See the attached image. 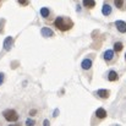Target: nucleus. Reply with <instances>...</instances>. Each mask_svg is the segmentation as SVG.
Returning <instances> with one entry per match:
<instances>
[{"instance_id": "obj_14", "label": "nucleus", "mask_w": 126, "mask_h": 126, "mask_svg": "<svg viewBox=\"0 0 126 126\" xmlns=\"http://www.w3.org/2000/svg\"><path fill=\"white\" fill-rule=\"evenodd\" d=\"M114 50L115 51H121L123 50V43H120V42L115 43L114 44Z\"/></svg>"}, {"instance_id": "obj_11", "label": "nucleus", "mask_w": 126, "mask_h": 126, "mask_svg": "<svg viewBox=\"0 0 126 126\" xmlns=\"http://www.w3.org/2000/svg\"><path fill=\"white\" fill-rule=\"evenodd\" d=\"M108 80L109 81H116L118 80V74H116V71H114V70H110L109 71V74H108Z\"/></svg>"}, {"instance_id": "obj_8", "label": "nucleus", "mask_w": 126, "mask_h": 126, "mask_svg": "<svg viewBox=\"0 0 126 126\" xmlns=\"http://www.w3.org/2000/svg\"><path fill=\"white\" fill-rule=\"evenodd\" d=\"M81 66H82L83 70H89L92 67V60L91 59H84L82 61V64H81Z\"/></svg>"}, {"instance_id": "obj_18", "label": "nucleus", "mask_w": 126, "mask_h": 126, "mask_svg": "<svg viewBox=\"0 0 126 126\" xmlns=\"http://www.w3.org/2000/svg\"><path fill=\"white\" fill-rule=\"evenodd\" d=\"M20 4H22V5H27L28 2H27L26 0H20Z\"/></svg>"}, {"instance_id": "obj_21", "label": "nucleus", "mask_w": 126, "mask_h": 126, "mask_svg": "<svg viewBox=\"0 0 126 126\" xmlns=\"http://www.w3.org/2000/svg\"><path fill=\"white\" fill-rule=\"evenodd\" d=\"M11 126H20V125H11Z\"/></svg>"}, {"instance_id": "obj_22", "label": "nucleus", "mask_w": 126, "mask_h": 126, "mask_svg": "<svg viewBox=\"0 0 126 126\" xmlns=\"http://www.w3.org/2000/svg\"><path fill=\"white\" fill-rule=\"evenodd\" d=\"M125 59H126V54H125Z\"/></svg>"}, {"instance_id": "obj_16", "label": "nucleus", "mask_w": 126, "mask_h": 126, "mask_svg": "<svg viewBox=\"0 0 126 126\" xmlns=\"http://www.w3.org/2000/svg\"><path fill=\"white\" fill-rule=\"evenodd\" d=\"M123 4H124L123 0H115V6H116V7H121Z\"/></svg>"}, {"instance_id": "obj_7", "label": "nucleus", "mask_w": 126, "mask_h": 126, "mask_svg": "<svg viewBox=\"0 0 126 126\" xmlns=\"http://www.w3.org/2000/svg\"><path fill=\"white\" fill-rule=\"evenodd\" d=\"M102 12H103V15H104V16L110 15V14H111V6H110L109 4H104V5H103V7H102Z\"/></svg>"}, {"instance_id": "obj_17", "label": "nucleus", "mask_w": 126, "mask_h": 126, "mask_svg": "<svg viewBox=\"0 0 126 126\" xmlns=\"http://www.w3.org/2000/svg\"><path fill=\"white\" fill-rule=\"evenodd\" d=\"M4 79H5L4 74H2V72H0V86H1V84H2V82H4Z\"/></svg>"}, {"instance_id": "obj_9", "label": "nucleus", "mask_w": 126, "mask_h": 126, "mask_svg": "<svg viewBox=\"0 0 126 126\" xmlns=\"http://www.w3.org/2000/svg\"><path fill=\"white\" fill-rule=\"evenodd\" d=\"M113 58H114V50H110V49H108V50L104 53V60H107V61H110V60H113Z\"/></svg>"}, {"instance_id": "obj_10", "label": "nucleus", "mask_w": 126, "mask_h": 126, "mask_svg": "<svg viewBox=\"0 0 126 126\" xmlns=\"http://www.w3.org/2000/svg\"><path fill=\"white\" fill-rule=\"evenodd\" d=\"M97 94H98L100 98L105 99V98L109 97V91H108V89H98V91H97Z\"/></svg>"}, {"instance_id": "obj_3", "label": "nucleus", "mask_w": 126, "mask_h": 126, "mask_svg": "<svg viewBox=\"0 0 126 126\" xmlns=\"http://www.w3.org/2000/svg\"><path fill=\"white\" fill-rule=\"evenodd\" d=\"M115 26H116L118 31H120L121 33H125V32H126V22H125V21L118 20V21L115 22Z\"/></svg>"}, {"instance_id": "obj_12", "label": "nucleus", "mask_w": 126, "mask_h": 126, "mask_svg": "<svg viewBox=\"0 0 126 126\" xmlns=\"http://www.w3.org/2000/svg\"><path fill=\"white\" fill-rule=\"evenodd\" d=\"M94 5H95V1H93V0H83V6L88 7V9L94 7Z\"/></svg>"}, {"instance_id": "obj_4", "label": "nucleus", "mask_w": 126, "mask_h": 126, "mask_svg": "<svg viewBox=\"0 0 126 126\" xmlns=\"http://www.w3.org/2000/svg\"><path fill=\"white\" fill-rule=\"evenodd\" d=\"M41 33H42V36L44 38H49V37H53L54 36V32L49 27H43L42 30H41Z\"/></svg>"}, {"instance_id": "obj_6", "label": "nucleus", "mask_w": 126, "mask_h": 126, "mask_svg": "<svg viewBox=\"0 0 126 126\" xmlns=\"http://www.w3.org/2000/svg\"><path fill=\"white\" fill-rule=\"evenodd\" d=\"M95 116H97L98 119H105V116H107V111H105V109H103V108H98L97 111H95Z\"/></svg>"}, {"instance_id": "obj_15", "label": "nucleus", "mask_w": 126, "mask_h": 126, "mask_svg": "<svg viewBox=\"0 0 126 126\" xmlns=\"http://www.w3.org/2000/svg\"><path fill=\"white\" fill-rule=\"evenodd\" d=\"M26 125H27V126H34V125H36V121H34L33 119H27Z\"/></svg>"}, {"instance_id": "obj_1", "label": "nucleus", "mask_w": 126, "mask_h": 126, "mask_svg": "<svg viewBox=\"0 0 126 126\" xmlns=\"http://www.w3.org/2000/svg\"><path fill=\"white\" fill-rule=\"evenodd\" d=\"M54 23H55V27L59 28L63 32H66V31H69L72 27L71 20H67V18H64V17H56Z\"/></svg>"}, {"instance_id": "obj_20", "label": "nucleus", "mask_w": 126, "mask_h": 126, "mask_svg": "<svg viewBox=\"0 0 126 126\" xmlns=\"http://www.w3.org/2000/svg\"><path fill=\"white\" fill-rule=\"evenodd\" d=\"M58 113H59V110H58V109H56V110H55V111H54V116H56V115H58Z\"/></svg>"}, {"instance_id": "obj_13", "label": "nucleus", "mask_w": 126, "mask_h": 126, "mask_svg": "<svg viewBox=\"0 0 126 126\" xmlns=\"http://www.w3.org/2000/svg\"><path fill=\"white\" fill-rule=\"evenodd\" d=\"M49 14H50V11H49L48 7H42V9H41V15H42L43 17H48Z\"/></svg>"}, {"instance_id": "obj_19", "label": "nucleus", "mask_w": 126, "mask_h": 126, "mask_svg": "<svg viewBox=\"0 0 126 126\" xmlns=\"http://www.w3.org/2000/svg\"><path fill=\"white\" fill-rule=\"evenodd\" d=\"M43 125H44V126H50V125H49V120H44Z\"/></svg>"}, {"instance_id": "obj_2", "label": "nucleus", "mask_w": 126, "mask_h": 126, "mask_svg": "<svg viewBox=\"0 0 126 126\" xmlns=\"http://www.w3.org/2000/svg\"><path fill=\"white\" fill-rule=\"evenodd\" d=\"M2 115H4V118H5L7 121H17V119H18V114H17L14 109H7V110H5V111L2 113Z\"/></svg>"}, {"instance_id": "obj_5", "label": "nucleus", "mask_w": 126, "mask_h": 126, "mask_svg": "<svg viewBox=\"0 0 126 126\" xmlns=\"http://www.w3.org/2000/svg\"><path fill=\"white\" fill-rule=\"evenodd\" d=\"M12 44H14V38L12 37H6L5 41H4V49L10 50L12 48Z\"/></svg>"}]
</instances>
